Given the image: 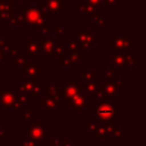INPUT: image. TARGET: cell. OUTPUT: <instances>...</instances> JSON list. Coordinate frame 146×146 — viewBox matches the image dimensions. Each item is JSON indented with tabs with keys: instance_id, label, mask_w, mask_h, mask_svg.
I'll return each instance as SVG.
<instances>
[{
	"instance_id": "1",
	"label": "cell",
	"mask_w": 146,
	"mask_h": 146,
	"mask_svg": "<svg viewBox=\"0 0 146 146\" xmlns=\"http://www.w3.org/2000/svg\"><path fill=\"white\" fill-rule=\"evenodd\" d=\"M45 20V13H43L40 9L36 8H29L25 7L23 9V12L20 13L16 17L17 25L25 26V25H39L44 24Z\"/></svg>"
},
{
	"instance_id": "2",
	"label": "cell",
	"mask_w": 146,
	"mask_h": 146,
	"mask_svg": "<svg viewBox=\"0 0 146 146\" xmlns=\"http://www.w3.org/2000/svg\"><path fill=\"white\" fill-rule=\"evenodd\" d=\"M119 115V110L114 107L109 102V98L103 96L100 99V103L96 104V118L100 121H106L109 119H114Z\"/></svg>"
},
{
	"instance_id": "3",
	"label": "cell",
	"mask_w": 146,
	"mask_h": 146,
	"mask_svg": "<svg viewBox=\"0 0 146 146\" xmlns=\"http://www.w3.org/2000/svg\"><path fill=\"white\" fill-rule=\"evenodd\" d=\"M46 137V129L44 125L40 121H34L32 122L28 128V139L31 141L38 143Z\"/></svg>"
},
{
	"instance_id": "4",
	"label": "cell",
	"mask_w": 146,
	"mask_h": 146,
	"mask_svg": "<svg viewBox=\"0 0 146 146\" xmlns=\"http://www.w3.org/2000/svg\"><path fill=\"white\" fill-rule=\"evenodd\" d=\"M77 86V80H70L68 82V84L64 87V89L60 90V98H63L65 103H68L73 98V96H75V94L80 91Z\"/></svg>"
},
{
	"instance_id": "5",
	"label": "cell",
	"mask_w": 146,
	"mask_h": 146,
	"mask_svg": "<svg viewBox=\"0 0 146 146\" xmlns=\"http://www.w3.org/2000/svg\"><path fill=\"white\" fill-rule=\"evenodd\" d=\"M14 15V4L13 0H10L8 3L5 0H0V21H8L13 18Z\"/></svg>"
},
{
	"instance_id": "6",
	"label": "cell",
	"mask_w": 146,
	"mask_h": 146,
	"mask_svg": "<svg viewBox=\"0 0 146 146\" xmlns=\"http://www.w3.org/2000/svg\"><path fill=\"white\" fill-rule=\"evenodd\" d=\"M69 107L72 108L74 112H82L84 107H86V96L81 91L77 92L75 96L68 102Z\"/></svg>"
},
{
	"instance_id": "7",
	"label": "cell",
	"mask_w": 146,
	"mask_h": 146,
	"mask_svg": "<svg viewBox=\"0 0 146 146\" xmlns=\"http://www.w3.org/2000/svg\"><path fill=\"white\" fill-rule=\"evenodd\" d=\"M17 98H18V96L12 90L2 89L0 91V104H1V106H3L5 108L12 107Z\"/></svg>"
},
{
	"instance_id": "8",
	"label": "cell",
	"mask_w": 146,
	"mask_h": 146,
	"mask_svg": "<svg viewBox=\"0 0 146 146\" xmlns=\"http://www.w3.org/2000/svg\"><path fill=\"white\" fill-rule=\"evenodd\" d=\"M23 51L24 53H26L27 57L35 58L38 56L39 52H40V45L35 39H30L27 41V43L23 44Z\"/></svg>"
},
{
	"instance_id": "9",
	"label": "cell",
	"mask_w": 146,
	"mask_h": 146,
	"mask_svg": "<svg viewBox=\"0 0 146 146\" xmlns=\"http://www.w3.org/2000/svg\"><path fill=\"white\" fill-rule=\"evenodd\" d=\"M23 74L27 77H37L41 74V68L36 62H26L23 65Z\"/></svg>"
},
{
	"instance_id": "10",
	"label": "cell",
	"mask_w": 146,
	"mask_h": 146,
	"mask_svg": "<svg viewBox=\"0 0 146 146\" xmlns=\"http://www.w3.org/2000/svg\"><path fill=\"white\" fill-rule=\"evenodd\" d=\"M110 47L114 49V51H115V55L121 54V53L123 52V48H124L123 36L115 35V36H114V39L110 40Z\"/></svg>"
},
{
	"instance_id": "11",
	"label": "cell",
	"mask_w": 146,
	"mask_h": 146,
	"mask_svg": "<svg viewBox=\"0 0 146 146\" xmlns=\"http://www.w3.org/2000/svg\"><path fill=\"white\" fill-rule=\"evenodd\" d=\"M132 56V53H127V54H117L114 57H111L109 59L110 62L114 63V66L120 67V66H126L127 64V60Z\"/></svg>"
},
{
	"instance_id": "12",
	"label": "cell",
	"mask_w": 146,
	"mask_h": 146,
	"mask_svg": "<svg viewBox=\"0 0 146 146\" xmlns=\"http://www.w3.org/2000/svg\"><path fill=\"white\" fill-rule=\"evenodd\" d=\"M59 100L53 98H43L41 99V106L46 110V112H55V109L58 107Z\"/></svg>"
},
{
	"instance_id": "13",
	"label": "cell",
	"mask_w": 146,
	"mask_h": 146,
	"mask_svg": "<svg viewBox=\"0 0 146 146\" xmlns=\"http://www.w3.org/2000/svg\"><path fill=\"white\" fill-rule=\"evenodd\" d=\"M77 6H78V12H85L86 14L89 15V16H91L92 18H93V17L100 16L99 11H98L96 8H94V7L90 6V5L83 4V3L79 2L77 4Z\"/></svg>"
},
{
	"instance_id": "14",
	"label": "cell",
	"mask_w": 146,
	"mask_h": 146,
	"mask_svg": "<svg viewBox=\"0 0 146 146\" xmlns=\"http://www.w3.org/2000/svg\"><path fill=\"white\" fill-rule=\"evenodd\" d=\"M40 45V52H43L47 58L50 57L53 52V47H54V40L53 39H46L42 41Z\"/></svg>"
},
{
	"instance_id": "15",
	"label": "cell",
	"mask_w": 146,
	"mask_h": 146,
	"mask_svg": "<svg viewBox=\"0 0 146 146\" xmlns=\"http://www.w3.org/2000/svg\"><path fill=\"white\" fill-rule=\"evenodd\" d=\"M48 5V12H50L51 16H55V12H63L64 8L61 2H58L57 0H46Z\"/></svg>"
},
{
	"instance_id": "16",
	"label": "cell",
	"mask_w": 146,
	"mask_h": 146,
	"mask_svg": "<svg viewBox=\"0 0 146 146\" xmlns=\"http://www.w3.org/2000/svg\"><path fill=\"white\" fill-rule=\"evenodd\" d=\"M46 98L60 100V88L59 85H46Z\"/></svg>"
},
{
	"instance_id": "17",
	"label": "cell",
	"mask_w": 146,
	"mask_h": 146,
	"mask_svg": "<svg viewBox=\"0 0 146 146\" xmlns=\"http://www.w3.org/2000/svg\"><path fill=\"white\" fill-rule=\"evenodd\" d=\"M117 87H116L115 83L113 81H105V84H104V95L106 97L110 98L113 97L114 95L117 94Z\"/></svg>"
},
{
	"instance_id": "18",
	"label": "cell",
	"mask_w": 146,
	"mask_h": 146,
	"mask_svg": "<svg viewBox=\"0 0 146 146\" xmlns=\"http://www.w3.org/2000/svg\"><path fill=\"white\" fill-rule=\"evenodd\" d=\"M96 43V40H95V36L92 34V32L90 30H87L85 31V39L84 41L81 43L82 46L84 48H90L92 44H95Z\"/></svg>"
},
{
	"instance_id": "19",
	"label": "cell",
	"mask_w": 146,
	"mask_h": 146,
	"mask_svg": "<svg viewBox=\"0 0 146 146\" xmlns=\"http://www.w3.org/2000/svg\"><path fill=\"white\" fill-rule=\"evenodd\" d=\"M67 58H68L71 66H77L78 63L81 62V61L83 60L82 54L81 53H78V52H75V53L69 52V55Z\"/></svg>"
},
{
	"instance_id": "20",
	"label": "cell",
	"mask_w": 146,
	"mask_h": 146,
	"mask_svg": "<svg viewBox=\"0 0 146 146\" xmlns=\"http://www.w3.org/2000/svg\"><path fill=\"white\" fill-rule=\"evenodd\" d=\"M36 78L37 77H28L27 79L24 80V82H23L22 85L24 86V88H25V90H26L27 94H28V93H32L33 88H34V86L37 84Z\"/></svg>"
},
{
	"instance_id": "21",
	"label": "cell",
	"mask_w": 146,
	"mask_h": 146,
	"mask_svg": "<svg viewBox=\"0 0 146 146\" xmlns=\"http://www.w3.org/2000/svg\"><path fill=\"white\" fill-rule=\"evenodd\" d=\"M25 63H26V57H25V55L23 53H18L17 58L14 61V66L15 67L23 66Z\"/></svg>"
},
{
	"instance_id": "22",
	"label": "cell",
	"mask_w": 146,
	"mask_h": 146,
	"mask_svg": "<svg viewBox=\"0 0 146 146\" xmlns=\"http://www.w3.org/2000/svg\"><path fill=\"white\" fill-rule=\"evenodd\" d=\"M82 77L88 82H94L96 78V72L95 71H87V72H84Z\"/></svg>"
},
{
	"instance_id": "23",
	"label": "cell",
	"mask_w": 146,
	"mask_h": 146,
	"mask_svg": "<svg viewBox=\"0 0 146 146\" xmlns=\"http://www.w3.org/2000/svg\"><path fill=\"white\" fill-rule=\"evenodd\" d=\"M105 136H106V133H105V128H104V126H98L97 130H96V132H95L96 139L102 140L105 138Z\"/></svg>"
},
{
	"instance_id": "24",
	"label": "cell",
	"mask_w": 146,
	"mask_h": 146,
	"mask_svg": "<svg viewBox=\"0 0 146 146\" xmlns=\"http://www.w3.org/2000/svg\"><path fill=\"white\" fill-rule=\"evenodd\" d=\"M78 40H70L68 42V50L69 52L75 53L77 52V48H78Z\"/></svg>"
},
{
	"instance_id": "25",
	"label": "cell",
	"mask_w": 146,
	"mask_h": 146,
	"mask_svg": "<svg viewBox=\"0 0 146 146\" xmlns=\"http://www.w3.org/2000/svg\"><path fill=\"white\" fill-rule=\"evenodd\" d=\"M85 89L89 94H95L96 89H97V84H95L94 82H88L87 84H85Z\"/></svg>"
},
{
	"instance_id": "26",
	"label": "cell",
	"mask_w": 146,
	"mask_h": 146,
	"mask_svg": "<svg viewBox=\"0 0 146 146\" xmlns=\"http://www.w3.org/2000/svg\"><path fill=\"white\" fill-rule=\"evenodd\" d=\"M53 52H54L55 56L58 58V57L64 55V46L63 45H58V46L53 47Z\"/></svg>"
},
{
	"instance_id": "27",
	"label": "cell",
	"mask_w": 146,
	"mask_h": 146,
	"mask_svg": "<svg viewBox=\"0 0 146 146\" xmlns=\"http://www.w3.org/2000/svg\"><path fill=\"white\" fill-rule=\"evenodd\" d=\"M114 67L110 66L109 71L105 73V81H113L114 80Z\"/></svg>"
},
{
	"instance_id": "28",
	"label": "cell",
	"mask_w": 146,
	"mask_h": 146,
	"mask_svg": "<svg viewBox=\"0 0 146 146\" xmlns=\"http://www.w3.org/2000/svg\"><path fill=\"white\" fill-rule=\"evenodd\" d=\"M97 127H98V125L95 121H87V129L90 130L91 134L95 135V132H96V130H97Z\"/></svg>"
},
{
	"instance_id": "29",
	"label": "cell",
	"mask_w": 146,
	"mask_h": 146,
	"mask_svg": "<svg viewBox=\"0 0 146 146\" xmlns=\"http://www.w3.org/2000/svg\"><path fill=\"white\" fill-rule=\"evenodd\" d=\"M59 65H60V67L70 66V62H69L68 58H66L65 55H62V56L59 57Z\"/></svg>"
},
{
	"instance_id": "30",
	"label": "cell",
	"mask_w": 146,
	"mask_h": 146,
	"mask_svg": "<svg viewBox=\"0 0 146 146\" xmlns=\"http://www.w3.org/2000/svg\"><path fill=\"white\" fill-rule=\"evenodd\" d=\"M32 107H28L27 111L23 113V120L24 121H29V120L32 119Z\"/></svg>"
},
{
	"instance_id": "31",
	"label": "cell",
	"mask_w": 146,
	"mask_h": 146,
	"mask_svg": "<svg viewBox=\"0 0 146 146\" xmlns=\"http://www.w3.org/2000/svg\"><path fill=\"white\" fill-rule=\"evenodd\" d=\"M36 27H37V29H38L39 31H41L42 34H44V35H47L49 33V31L51 30V27L48 26V25H45V24L39 25V26H36Z\"/></svg>"
},
{
	"instance_id": "32",
	"label": "cell",
	"mask_w": 146,
	"mask_h": 146,
	"mask_svg": "<svg viewBox=\"0 0 146 146\" xmlns=\"http://www.w3.org/2000/svg\"><path fill=\"white\" fill-rule=\"evenodd\" d=\"M96 97L99 98V99H101L104 95V85H97V89H96Z\"/></svg>"
},
{
	"instance_id": "33",
	"label": "cell",
	"mask_w": 146,
	"mask_h": 146,
	"mask_svg": "<svg viewBox=\"0 0 146 146\" xmlns=\"http://www.w3.org/2000/svg\"><path fill=\"white\" fill-rule=\"evenodd\" d=\"M87 4L94 7V8H98V7L101 6L102 2L101 0H87Z\"/></svg>"
},
{
	"instance_id": "34",
	"label": "cell",
	"mask_w": 146,
	"mask_h": 146,
	"mask_svg": "<svg viewBox=\"0 0 146 146\" xmlns=\"http://www.w3.org/2000/svg\"><path fill=\"white\" fill-rule=\"evenodd\" d=\"M9 49H10V46L4 40H0V51L1 52H8Z\"/></svg>"
},
{
	"instance_id": "35",
	"label": "cell",
	"mask_w": 146,
	"mask_h": 146,
	"mask_svg": "<svg viewBox=\"0 0 146 146\" xmlns=\"http://www.w3.org/2000/svg\"><path fill=\"white\" fill-rule=\"evenodd\" d=\"M93 19L94 21H95V23H96V25H100V26H101V25H104V23H105V18H104V17H102L101 15H100V16H97V17H93Z\"/></svg>"
},
{
	"instance_id": "36",
	"label": "cell",
	"mask_w": 146,
	"mask_h": 146,
	"mask_svg": "<svg viewBox=\"0 0 146 146\" xmlns=\"http://www.w3.org/2000/svg\"><path fill=\"white\" fill-rule=\"evenodd\" d=\"M41 92V86L38 85V84H36V85L34 86V88H33V91H32V97L33 98H37V94L40 93Z\"/></svg>"
},
{
	"instance_id": "37",
	"label": "cell",
	"mask_w": 146,
	"mask_h": 146,
	"mask_svg": "<svg viewBox=\"0 0 146 146\" xmlns=\"http://www.w3.org/2000/svg\"><path fill=\"white\" fill-rule=\"evenodd\" d=\"M21 106H22V103H21V102L19 101L18 98H17L16 101L14 102V104H13V106H12V108H13V110H14V112H18L19 110H20Z\"/></svg>"
},
{
	"instance_id": "38",
	"label": "cell",
	"mask_w": 146,
	"mask_h": 146,
	"mask_svg": "<svg viewBox=\"0 0 146 146\" xmlns=\"http://www.w3.org/2000/svg\"><path fill=\"white\" fill-rule=\"evenodd\" d=\"M101 2L103 3L105 7H111L112 5H114L117 2V0H101Z\"/></svg>"
},
{
	"instance_id": "39",
	"label": "cell",
	"mask_w": 146,
	"mask_h": 146,
	"mask_svg": "<svg viewBox=\"0 0 146 146\" xmlns=\"http://www.w3.org/2000/svg\"><path fill=\"white\" fill-rule=\"evenodd\" d=\"M124 38V48H130L132 46V42L128 39L127 35H123Z\"/></svg>"
},
{
	"instance_id": "40",
	"label": "cell",
	"mask_w": 146,
	"mask_h": 146,
	"mask_svg": "<svg viewBox=\"0 0 146 146\" xmlns=\"http://www.w3.org/2000/svg\"><path fill=\"white\" fill-rule=\"evenodd\" d=\"M54 29H55V31H56V34H58V35L64 34V28H63V26H60V25H55Z\"/></svg>"
},
{
	"instance_id": "41",
	"label": "cell",
	"mask_w": 146,
	"mask_h": 146,
	"mask_svg": "<svg viewBox=\"0 0 146 146\" xmlns=\"http://www.w3.org/2000/svg\"><path fill=\"white\" fill-rule=\"evenodd\" d=\"M113 135L115 136V138H116V139H118V140L123 139V131H121L120 129H118L117 131L113 134Z\"/></svg>"
},
{
	"instance_id": "42",
	"label": "cell",
	"mask_w": 146,
	"mask_h": 146,
	"mask_svg": "<svg viewBox=\"0 0 146 146\" xmlns=\"http://www.w3.org/2000/svg\"><path fill=\"white\" fill-rule=\"evenodd\" d=\"M18 146H37V145L35 142L31 141V140H27V141L23 142V143H20Z\"/></svg>"
},
{
	"instance_id": "43",
	"label": "cell",
	"mask_w": 146,
	"mask_h": 146,
	"mask_svg": "<svg viewBox=\"0 0 146 146\" xmlns=\"http://www.w3.org/2000/svg\"><path fill=\"white\" fill-rule=\"evenodd\" d=\"M40 10L42 11L43 13H45V14L48 12V5H47L46 2L41 3V9H40Z\"/></svg>"
},
{
	"instance_id": "44",
	"label": "cell",
	"mask_w": 146,
	"mask_h": 146,
	"mask_svg": "<svg viewBox=\"0 0 146 146\" xmlns=\"http://www.w3.org/2000/svg\"><path fill=\"white\" fill-rule=\"evenodd\" d=\"M8 52L10 53V56H17L19 53V50L18 48H12V49H9Z\"/></svg>"
},
{
	"instance_id": "45",
	"label": "cell",
	"mask_w": 146,
	"mask_h": 146,
	"mask_svg": "<svg viewBox=\"0 0 146 146\" xmlns=\"http://www.w3.org/2000/svg\"><path fill=\"white\" fill-rule=\"evenodd\" d=\"M114 83H115V85L118 90L123 89V83H122V81H120V80H114Z\"/></svg>"
},
{
	"instance_id": "46",
	"label": "cell",
	"mask_w": 146,
	"mask_h": 146,
	"mask_svg": "<svg viewBox=\"0 0 146 146\" xmlns=\"http://www.w3.org/2000/svg\"><path fill=\"white\" fill-rule=\"evenodd\" d=\"M19 95H27V92L23 85L19 86Z\"/></svg>"
},
{
	"instance_id": "47",
	"label": "cell",
	"mask_w": 146,
	"mask_h": 146,
	"mask_svg": "<svg viewBox=\"0 0 146 146\" xmlns=\"http://www.w3.org/2000/svg\"><path fill=\"white\" fill-rule=\"evenodd\" d=\"M18 99H19V101L21 102V103H24V102H27L28 101V98H27V96L26 95H20L18 97Z\"/></svg>"
},
{
	"instance_id": "48",
	"label": "cell",
	"mask_w": 146,
	"mask_h": 146,
	"mask_svg": "<svg viewBox=\"0 0 146 146\" xmlns=\"http://www.w3.org/2000/svg\"><path fill=\"white\" fill-rule=\"evenodd\" d=\"M50 144H51V146L58 145V144H60V141H59L58 139H52V140H51V142H50Z\"/></svg>"
},
{
	"instance_id": "49",
	"label": "cell",
	"mask_w": 146,
	"mask_h": 146,
	"mask_svg": "<svg viewBox=\"0 0 146 146\" xmlns=\"http://www.w3.org/2000/svg\"><path fill=\"white\" fill-rule=\"evenodd\" d=\"M9 22H10V25H12V26H15V25H17L16 18H11L10 20H9Z\"/></svg>"
},
{
	"instance_id": "50",
	"label": "cell",
	"mask_w": 146,
	"mask_h": 146,
	"mask_svg": "<svg viewBox=\"0 0 146 146\" xmlns=\"http://www.w3.org/2000/svg\"><path fill=\"white\" fill-rule=\"evenodd\" d=\"M5 139V131L4 130H0V140Z\"/></svg>"
},
{
	"instance_id": "51",
	"label": "cell",
	"mask_w": 146,
	"mask_h": 146,
	"mask_svg": "<svg viewBox=\"0 0 146 146\" xmlns=\"http://www.w3.org/2000/svg\"><path fill=\"white\" fill-rule=\"evenodd\" d=\"M4 61V55H3V52H1L0 51V65H1V63Z\"/></svg>"
},
{
	"instance_id": "52",
	"label": "cell",
	"mask_w": 146,
	"mask_h": 146,
	"mask_svg": "<svg viewBox=\"0 0 146 146\" xmlns=\"http://www.w3.org/2000/svg\"><path fill=\"white\" fill-rule=\"evenodd\" d=\"M63 146H72L70 144V142H69V140H67V139H65L64 140V144H63Z\"/></svg>"
},
{
	"instance_id": "53",
	"label": "cell",
	"mask_w": 146,
	"mask_h": 146,
	"mask_svg": "<svg viewBox=\"0 0 146 146\" xmlns=\"http://www.w3.org/2000/svg\"><path fill=\"white\" fill-rule=\"evenodd\" d=\"M18 1H19L20 3H26L27 1H28V0H18Z\"/></svg>"
},
{
	"instance_id": "54",
	"label": "cell",
	"mask_w": 146,
	"mask_h": 146,
	"mask_svg": "<svg viewBox=\"0 0 146 146\" xmlns=\"http://www.w3.org/2000/svg\"><path fill=\"white\" fill-rule=\"evenodd\" d=\"M105 146H113V145H111V144H108L107 143V144H105Z\"/></svg>"
},
{
	"instance_id": "55",
	"label": "cell",
	"mask_w": 146,
	"mask_h": 146,
	"mask_svg": "<svg viewBox=\"0 0 146 146\" xmlns=\"http://www.w3.org/2000/svg\"><path fill=\"white\" fill-rule=\"evenodd\" d=\"M32 2H37V0H32Z\"/></svg>"
},
{
	"instance_id": "56",
	"label": "cell",
	"mask_w": 146,
	"mask_h": 146,
	"mask_svg": "<svg viewBox=\"0 0 146 146\" xmlns=\"http://www.w3.org/2000/svg\"><path fill=\"white\" fill-rule=\"evenodd\" d=\"M53 146H61L60 144H58V145H53Z\"/></svg>"
},
{
	"instance_id": "57",
	"label": "cell",
	"mask_w": 146,
	"mask_h": 146,
	"mask_svg": "<svg viewBox=\"0 0 146 146\" xmlns=\"http://www.w3.org/2000/svg\"><path fill=\"white\" fill-rule=\"evenodd\" d=\"M0 124H1V123H0Z\"/></svg>"
}]
</instances>
